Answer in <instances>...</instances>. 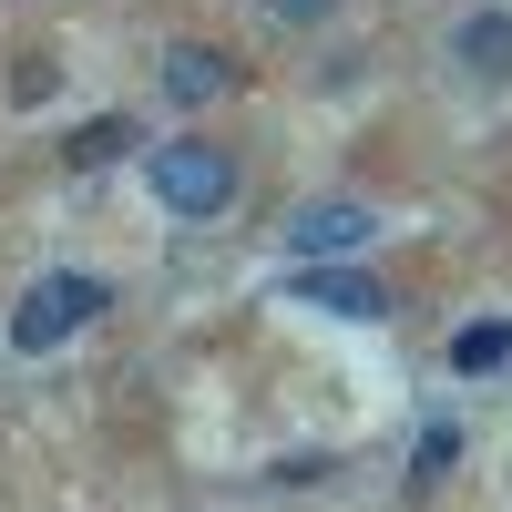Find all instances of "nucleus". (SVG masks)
Masks as SVG:
<instances>
[{
    "mask_svg": "<svg viewBox=\"0 0 512 512\" xmlns=\"http://www.w3.org/2000/svg\"><path fill=\"white\" fill-rule=\"evenodd\" d=\"M144 185H154V205H164L175 226H205V216H226V205H236V154H226V144H154Z\"/></svg>",
    "mask_w": 512,
    "mask_h": 512,
    "instance_id": "1",
    "label": "nucleus"
},
{
    "mask_svg": "<svg viewBox=\"0 0 512 512\" xmlns=\"http://www.w3.org/2000/svg\"><path fill=\"white\" fill-rule=\"evenodd\" d=\"M103 308H113V287H103V277H82V267L31 277V287H21V308H11V349H62V338H82Z\"/></svg>",
    "mask_w": 512,
    "mask_h": 512,
    "instance_id": "2",
    "label": "nucleus"
},
{
    "mask_svg": "<svg viewBox=\"0 0 512 512\" xmlns=\"http://www.w3.org/2000/svg\"><path fill=\"white\" fill-rule=\"evenodd\" d=\"M369 236H379V216H369V205H349V195H338V205H328V195L297 205V226H287V246L308 256V267H338V256H359Z\"/></svg>",
    "mask_w": 512,
    "mask_h": 512,
    "instance_id": "3",
    "label": "nucleus"
},
{
    "mask_svg": "<svg viewBox=\"0 0 512 512\" xmlns=\"http://www.w3.org/2000/svg\"><path fill=\"white\" fill-rule=\"evenodd\" d=\"M236 82H246V62L216 52V41H175V52H164V93L175 103H226Z\"/></svg>",
    "mask_w": 512,
    "mask_h": 512,
    "instance_id": "4",
    "label": "nucleus"
},
{
    "mask_svg": "<svg viewBox=\"0 0 512 512\" xmlns=\"http://www.w3.org/2000/svg\"><path fill=\"white\" fill-rule=\"evenodd\" d=\"M297 297H308V308H328V318H390V287L359 277L349 256H338V267H308V277H297Z\"/></svg>",
    "mask_w": 512,
    "mask_h": 512,
    "instance_id": "5",
    "label": "nucleus"
},
{
    "mask_svg": "<svg viewBox=\"0 0 512 512\" xmlns=\"http://www.w3.org/2000/svg\"><path fill=\"white\" fill-rule=\"evenodd\" d=\"M451 62L472 72V82H512V11H472L451 31Z\"/></svg>",
    "mask_w": 512,
    "mask_h": 512,
    "instance_id": "6",
    "label": "nucleus"
},
{
    "mask_svg": "<svg viewBox=\"0 0 512 512\" xmlns=\"http://www.w3.org/2000/svg\"><path fill=\"white\" fill-rule=\"evenodd\" d=\"M451 369H461V379H482V369H512V318H482V328H461V338H451Z\"/></svg>",
    "mask_w": 512,
    "mask_h": 512,
    "instance_id": "7",
    "label": "nucleus"
},
{
    "mask_svg": "<svg viewBox=\"0 0 512 512\" xmlns=\"http://www.w3.org/2000/svg\"><path fill=\"white\" fill-rule=\"evenodd\" d=\"M123 154H134V123H123V113H103V123L72 134V164H123Z\"/></svg>",
    "mask_w": 512,
    "mask_h": 512,
    "instance_id": "8",
    "label": "nucleus"
},
{
    "mask_svg": "<svg viewBox=\"0 0 512 512\" xmlns=\"http://www.w3.org/2000/svg\"><path fill=\"white\" fill-rule=\"evenodd\" d=\"M328 11H338V0H267V21H277V31H318Z\"/></svg>",
    "mask_w": 512,
    "mask_h": 512,
    "instance_id": "9",
    "label": "nucleus"
}]
</instances>
